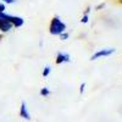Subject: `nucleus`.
<instances>
[{"instance_id":"1","label":"nucleus","mask_w":122,"mask_h":122,"mask_svg":"<svg viewBox=\"0 0 122 122\" xmlns=\"http://www.w3.org/2000/svg\"><path fill=\"white\" fill-rule=\"evenodd\" d=\"M65 29H66V25L61 21L59 16H55L51 20V23H50V27H49V32L54 36H60L65 32Z\"/></svg>"},{"instance_id":"2","label":"nucleus","mask_w":122,"mask_h":122,"mask_svg":"<svg viewBox=\"0 0 122 122\" xmlns=\"http://www.w3.org/2000/svg\"><path fill=\"white\" fill-rule=\"evenodd\" d=\"M12 28V25L6 20V14L0 12V30L1 32H9Z\"/></svg>"},{"instance_id":"3","label":"nucleus","mask_w":122,"mask_h":122,"mask_svg":"<svg viewBox=\"0 0 122 122\" xmlns=\"http://www.w3.org/2000/svg\"><path fill=\"white\" fill-rule=\"evenodd\" d=\"M6 20H7V21L12 25V27H16V28L21 27V26H23V23H25L23 18H22V17H18V16L6 15Z\"/></svg>"},{"instance_id":"4","label":"nucleus","mask_w":122,"mask_h":122,"mask_svg":"<svg viewBox=\"0 0 122 122\" xmlns=\"http://www.w3.org/2000/svg\"><path fill=\"white\" fill-rule=\"evenodd\" d=\"M115 53V49H103V50H100V51H97L93 56L90 57V60L92 61H94V60H97V59H99V57H101V56H109V55H111V54H114Z\"/></svg>"},{"instance_id":"5","label":"nucleus","mask_w":122,"mask_h":122,"mask_svg":"<svg viewBox=\"0 0 122 122\" xmlns=\"http://www.w3.org/2000/svg\"><path fill=\"white\" fill-rule=\"evenodd\" d=\"M20 117H22V118H25L27 121L30 120V115H29L28 110H27V105H26L25 101L21 103V107H20Z\"/></svg>"},{"instance_id":"6","label":"nucleus","mask_w":122,"mask_h":122,"mask_svg":"<svg viewBox=\"0 0 122 122\" xmlns=\"http://www.w3.org/2000/svg\"><path fill=\"white\" fill-rule=\"evenodd\" d=\"M62 62H70V55L68 54H62V53H59L56 56V64L60 65Z\"/></svg>"},{"instance_id":"7","label":"nucleus","mask_w":122,"mask_h":122,"mask_svg":"<svg viewBox=\"0 0 122 122\" xmlns=\"http://www.w3.org/2000/svg\"><path fill=\"white\" fill-rule=\"evenodd\" d=\"M49 94H50L49 88H43L42 90H40V95H42V97H48Z\"/></svg>"},{"instance_id":"8","label":"nucleus","mask_w":122,"mask_h":122,"mask_svg":"<svg viewBox=\"0 0 122 122\" xmlns=\"http://www.w3.org/2000/svg\"><path fill=\"white\" fill-rule=\"evenodd\" d=\"M50 66H45L44 67V71H43V77H48V75L50 73Z\"/></svg>"},{"instance_id":"9","label":"nucleus","mask_w":122,"mask_h":122,"mask_svg":"<svg viewBox=\"0 0 122 122\" xmlns=\"http://www.w3.org/2000/svg\"><path fill=\"white\" fill-rule=\"evenodd\" d=\"M88 20H89V18H88V15H84L83 18L81 20V22H82V23H88Z\"/></svg>"},{"instance_id":"10","label":"nucleus","mask_w":122,"mask_h":122,"mask_svg":"<svg viewBox=\"0 0 122 122\" xmlns=\"http://www.w3.org/2000/svg\"><path fill=\"white\" fill-rule=\"evenodd\" d=\"M84 88H86V83H82V84H81V88H79V93L81 94L84 93Z\"/></svg>"},{"instance_id":"11","label":"nucleus","mask_w":122,"mask_h":122,"mask_svg":"<svg viewBox=\"0 0 122 122\" xmlns=\"http://www.w3.org/2000/svg\"><path fill=\"white\" fill-rule=\"evenodd\" d=\"M60 38L62 39V40H66L68 38V34L67 33H62V34H60Z\"/></svg>"},{"instance_id":"12","label":"nucleus","mask_w":122,"mask_h":122,"mask_svg":"<svg viewBox=\"0 0 122 122\" xmlns=\"http://www.w3.org/2000/svg\"><path fill=\"white\" fill-rule=\"evenodd\" d=\"M4 3H6V4H15L16 3V0H3Z\"/></svg>"},{"instance_id":"13","label":"nucleus","mask_w":122,"mask_h":122,"mask_svg":"<svg viewBox=\"0 0 122 122\" xmlns=\"http://www.w3.org/2000/svg\"><path fill=\"white\" fill-rule=\"evenodd\" d=\"M5 11V5L0 3V12H4Z\"/></svg>"},{"instance_id":"14","label":"nucleus","mask_w":122,"mask_h":122,"mask_svg":"<svg viewBox=\"0 0 122 122\" xmlns=\"http://www.w3.org/2000/svg\"><path fill=\"white\" fill-rule=\"evenodd\" d=\"M0 39H1V34H0Z\"/></svg>"}]
</instances>
